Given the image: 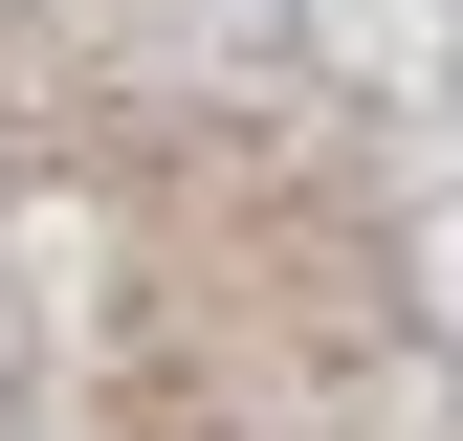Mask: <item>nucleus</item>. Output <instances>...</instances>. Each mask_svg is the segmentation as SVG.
<instances>
[]
</instances>
